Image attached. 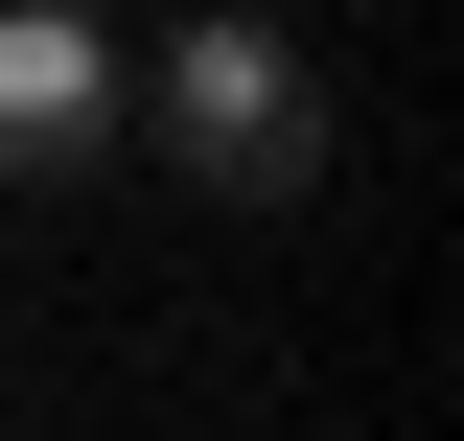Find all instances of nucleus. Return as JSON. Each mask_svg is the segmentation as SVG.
<instances>
[{
    "instance_id": "1",
    "label": "nucleus",
    "mask_w": 464,
    "mask_h": 441,
    "mask_svg": "<svg viewBox=\"0 0 464 441\" xmlns=\"http://www.w3.org/2000/svg\"><path fill=\"white\" fill-rule=\"evenodd\" d=\"M116 140H163L209 210H302V186H325V70H302L256 0H186L163 47H116Z\"/></svg>"
},
{
    "instance_id": "2",
    "label": "nucleus",
    "mask_w": 464,
    "mask_h": 441,
    "mask_svg": "<svg viewBox=\"0 0 464 441\" xmlns=\"http://www.w3.org/2000/svg\"><path fill=\"white\" fill-rule=\"evenodd\" d=\"M93 163H116V24L0 0V186H93Z\"/></svg>"
}]
</instances>
